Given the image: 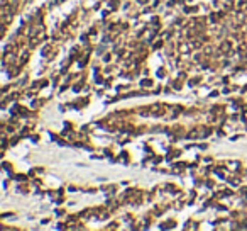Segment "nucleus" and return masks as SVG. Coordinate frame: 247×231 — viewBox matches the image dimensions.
<instances>
[]
</instances>
